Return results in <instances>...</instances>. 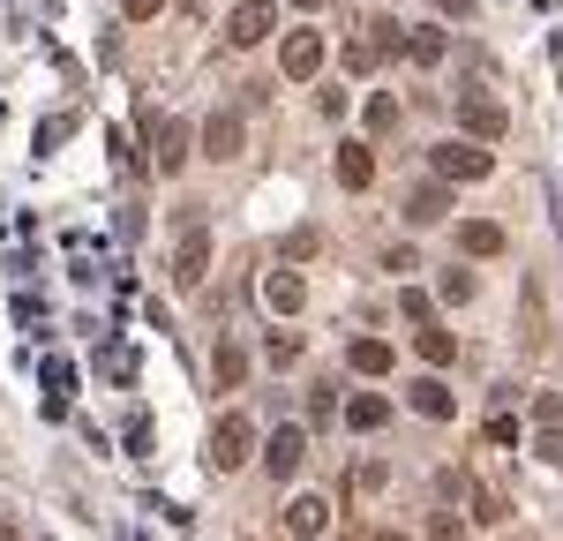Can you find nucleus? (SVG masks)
<instances>
[{
	"instance_id": "20e7f679",
	"label": "nucleus",
	"mask_w": 563,
	"mask_h": 541,
	"mask_svg": "<svg viewBox=\"0 0 563 541\" xmlns=\"http://www.w3.org/2000/svg\"><path fill=\"white\" fill-rule=\"evenodd\" d=\"M488 166H496V158H488L481 143H459V135L435 143V180H443V188H451V180H488Z\"/></svg>"
},
{
	"instance_id": "0eeeda50",
	"label": "nucleus",
	"mask_w": 563,
	"mask_h": 541,
	"mask_svg": "<svg viewBox=\"0 0 563 541\" xmlns=\"http://www.w3.org/2000/svg\"><path fill=\"white\" fill-rule=\"evenodd\" d=\"M406 399H413V413H421V421H451V413H459V399H451V384H443L435 368L406 384Z\"/></svg>"
},
{
	"instance_id": "a878e982",
	"label": "nucleus",
	"mask_w": 563,
	"mask_h": 541,
	"mask_svg": "<svg viewBox=\"0 0 563 541\" xmlns=\"http://www.w3.org/2000/svg\"><path fill=\"white\" fill-rule=\"evenodd\" d=\"M443 301H474V270H443Z\"/></svg>"
},
{
	"instance_id": "72a5a7b5",
	"label": "nucleus",
	"mask_w": 563,
	"mask_h": 541,
	"mask_svg": "<svg viewBox=\"0 0 563 541\" xmlns=\"http://www.w3.org/2000/svg\"><path fill=\"white\" fill-rule=\"evenodd\" d=\"M294 8H323V0H294Z\"/></svg>"
},
{
	"instance_id": "f8f14e48",
	"label": "nucleus",
	"mask_w": 563,
	"mask_h": 541,
	"mask_svg": "<svg viewBox=\"0 0 563 541\" xmlns=\"http://www.w3.org/2000/svg\"><path fill=\"white\" fill-rule=\"evenodd\" d=\"M203 158H218V166L241 158V113H211L203 121Z\"/></svg>"
},
{
	"instance_id": "f257e3e1",
	"label": "nucleus",
	"mask_w": 563,
	"mask_h": 541,
	"mask_svg": "<svg viewBox=\"0 0 563 541\" xmlns=\"http://www.w3.org/2000/svg\"><path fill=\"white\" fill-rule=\"evenodd\" d=\"M203 278H211V233H203L196 211H188V219H180V241H174V286H180V294H196Z\"/></svg>"
},
{
	"instance_id": "c756f323",
	"label": "nucleus",
	"mask_w": 563,
	"mask_h": 541,
	"mask_svg": "<svg viewBox=\"0 0 563 541\" xmlns=\"http://www.w3.org/2000/svg\"><path fill=\"white\" fill-rule=\"evenodd\" d=\"M533 451H541L549 466H563V437H556V429H541V444H533Z\"/></svg>"
},
{
	"instance_id": "c85d7f7f",
	"label": "nucleus",
	"mask_w": 563,
	"mask_h": 541,
	"mask_svg": "<svg viewBox=\"0 0 563 541\" xmlns=\"http://www.w3.org/2000/svg\"><path fill=\"white\" fill-rule=\"evenodd\" d=\"M398 309L413 316V323H429V294H421V286H406V294H398Z\"/></svg>"
},
{
	"instance_id": "5701e85b",
	"label": "nucleus",
	"mask_w": 563,
	"mask_h": 541,
	"mask_svg": "<svg viewBox=\"0 0 563 541\" xmlns=\"http://www.w3.org/2000/svg\"><path fill=\"white\" fill-rule=\"evenodd\" d=\"M263 354H271V368H294V361H301V339H294V331H271Z\"/></svg>"
},
{
	"instance_id": "39448f33",
	"label": "nucleus",
	"mask_w": 563,
	"mask_h": 541,
	"mask_svg": "<svg viewBox=\"0 0 563 541\" xmlns=\"http://www.w3.org/2000/svg\"><path fill=\"white\" fill-rule=\"evenodd\" d=\"M271 23H278L271 0H241V8L225 15V45H263V38H271Z\"/></svg>"
},
{
	"instance_id": "4468645a",
	"label": "nucleus",
	"mask_w": 563,
	"mask_h": 541,
	"mask_svg": "<svg viewBox=\"0 0 563 541\" xmlns=\"http://www.w3.org/2000/svg\"><path fill=\"white\" fill-rule=\"evenodd\" d=\"M346 361H353V376H390V368H398L390 339H353V346H346Z\"/></svg>"
},
{
	"instance_id": "f03ea898",
	"label": "nucleus",
	"mask_w": 563,
	"mask_h": 541,
	"mask_svg": "<svg viewBox=\"0 0 563 541\" xmlns=\"http://www.w3.org/2000/svg\"><path fill=\"white\" fill-rule=\"evenodd\" d=\"M249 451H256V421H249V413H225V421L211 429V466H218V474H233Z\"/></svg>"
},
{
	"instance_id": "6ab92c4d",
	"label": "nucleus",
	"mask_w": 563,
	"mask_h": 541,
	"mask_svg": "<svg viewBox=\"0 0 563 541\" xmlns=\"http://www.w3.org/2000/svg\"><path fill=\"white\" fill-rule=\"evenodd\" d=\"M211 376H218V391H241V376H249V354H241L233 339H218V354H211Z\"/></svg>"
},
{
	"instance_id": "423d86ee",
	"label": "nucleus",
	"mask_w": 563,
	"mask_h": 541,
	"mask_svg": "<svg viewBox=\"0 0 563 541\" xmlns=\"http://www.w3.org/2000/svg\"><path fill=\"white\" fill-rule=\"evenodd\" d=\"M301 459H308V437L294 429V421H286V429H271V444H263V466H271L278 482H294V474H301Z\"/></svg>"
},
{
	"instance_id": "7ed1b4c3",
	"label": "nucleus",
	"mask_w": 563,
	"mask_h": 541,
	"mask_svg": "<svg viewBox=\"0 0 563 541\" xmlns=\"http://www.w3.org/2000/svg\"><path fill=\"white\" fill-rule=\"evenodd\" d=\"M459 129L474 135V143H496V135L511 129V113H504V98H488V90H466V98H459Z\"/></svg>"
},
{
	"instance_id": "2eb2a0df",
	"label": "nucleus",
	"mask_w": 563,
	"mask_h": 541,
	"mask_svg": "<svg viewBox=\"0 0 563 541\" xmlns=\"http://www.w3.org/2000/svg\"><path fill=\"white\" fill-rule=\"evenodd\" d=\"M406 219H413V225L451 219V188H443V180H429V188H413V196H406Z\"/></svg>"
},
{
	"instance_id": "2f4dec72",
	"label": "nucleus",
	"mask_w": 563,
	"mask_h": 541,
	"mask_svg": "<svg viewBox=\"0 0 563 541\" xmlns=\"http://www.w3.org/2000/svg\"><path fill=\"white\" fill-rule=\"evenodd\" d=\"M435 8H443V15H459V23L474 15V0H435Z\"/></svg>"
},
{
	"instance_id": "cd10ccee",
	"label": "nucleus",
	"mask_w": 563,
	"mask_h": 541,
	"mask_svg": "<svg viewBox=\"0 0 563 541\" xmlns=\"http://www.w3.org/2000/svg\"><path fill=\"white\" fill-rule=\"evenodd\" d=\"M308 413H316V421H331V413H339V384H316V399H308Z\"/></svg>"
},
{
	"instance_id": "aec40b11",
	"label": "nucleus",
	"mask_w": 563,
	"mask_h": 541,
	"mask_svg": "<svg viewBox=\"0 0 563 541\" xmlns=\"http://www.w3.org/2000/svg\"><path fill=\"white\" fill-rule=\"evenodd\" d=\"M443 53H451V38H443L435 23H421V31H406V60H421V68H435Z\"/></svg>"
},
{
	"instance_id": "f704fd0d",
	"label": "nucleus",
	"mask_w": 563,
	"mask_h": 541,
	"mask_svg": "<svg viewBox=\"0 0 563 541\" xmlns=\"http://www.w3.org/2000/svg\"><path fill=\"white\" fill-rule=\"evenodd\" d=\"M376 541H406V534H376Z\"/></svg>"
},
{
	"instance_id": "7c9ffc66",
	"label": "nucleus",
	"mask_w": 563,
	"mask_h": 541,
	"mask_svg": "<svg viewBox=\"0 0 563 541\" xmlns=\"http://www.w3.org/2000/svg\"><path fill=\"white\" fill-rule=\"evenodd\" d=\"M121 8H129V23H151V15H158L166 0H121Z\"/></svg>"
},
{
	"instance_id": "dca6fc26",
	"label": "nucleus",
	"mask_w": 563,
	"mask_h": 541,
	"mask_svg": "<svg viewBox=\"0 0 563 541\" xmlns=\"http://www.w3.org/2000/svg\"><path fill=\"white\" fill-rule=\"evenodd\" d=\"M459 249H466V256H504V225L496 219H466L459 225Z\"/></svg>"
},
{
	"instance_id": "b1692460",
	"label": "nucleus",
	"mask_w": 563,
	"mask_h": 541,
	"mask_svg": "<svg viewBox=\"0 0 563 541\" xmlns=\"http://www.w3.org/2000/svg\"><path fill=\"white\" fill-rule=\"evenodd\" d=\"M429 541H466V519H459V511H435V519H429Z\"/></svg>"
},
{
	"instance_id": "1a4fd4ad",
	"label": "nucleus",
	"mask_w": 563,
	"mask_h": 541,
	"mask_svg": "<svg viewBox=\"0 0 563 541\" xmlns=\"http://www.w3.org/2000/svg\"><path fill=\"white\" fill-rule=\"evenodd\" d=\"M151 166L158 174H180L188 166V121H158L151 129Z\"/></svg>"
},
{
	"instance_id": "473e14b6",
	"label": "nucleus",
	"mask_w": 563,
	"mask_h": 541,
	"mask_svg": "<svg viewBox=\"0 0 563 541\" xmlns=\"http://www.w3.org/2000/svg\"><path fill=\"white\" fill-rule=\"evenodd\" d=\"M0 541H23V534H15V527H8V519H0Z\"/></svg>"
},
{
	"instance_id": "6e6552de",
	"label": "nucleus",
	"mask_w": 563,
	"mask_h": 541,
	"mask_svg": "<svg viewBox=\"0 0 563 541\" xmlns=\"http://www.w3.org/2000/svg\"><path fill=\"white\" fill-rule=\"evenodd\" d=\"M278 68H286L294 84H308V76L323 68V38H316V31H294V38L278 45Z\"/></svg>"
},
{
	"instance_id": "4be33fe9",
	"label": "nucleus",
	"mask_w": 563,
	"mask_h": 541,
	"mask_svg": "<svg viewBox=\"0 0 563 541\" xmlns=\"http://www.w3.org/2000/svg\"><path fill=\"white\" fill-rule=\"evenodd\" d=\"M368 129H376V135L398 129V98H390V90H376V98H368Z\"/></svg>"
},
{
	"instance_id": "f3484780",
	"label": "nucleus",
	"mask_w": 563,
	"mask_h": 541,
	"mask_svg": "<svg viewBox=\"0 0 563 541\" xmlns=\"http://www.w3.org/2000/svg\"><path fill=\"white\" fill-rule=\"evenodd\" d=\"M368 180H376L368 143H339V188H368Z\"/></svg>"
},
{
	"instance_id": "9b49d317",
	"label": "nucleus",
	"mask_w": 563,
	"mask_h": 541,
	"mask_svg": "<svg viewBox=\"0 0 563 541\" xmlns=\"http://www.w3.org/2000/svg\"><path fill=\"white\" fill-rule=\"evenodd\" d=\"M323 527H331V504H323V496H294V504H286V534L294 541H316Z\"/></svg>"
},
{
	"instance_id": "bb28decb",
	"label": "nucleus",
	"mask_w": 563,
	"mask_h": 541,
	"mask_svg": "<svg viewBox=\"0 0 563 541\" xmlns=\"http://www.w3.org/2000/svg\"><path fill=\"white\" fill-rule=\"evenodd\" d=\"M533 421L556 429V421H563V391H541V399H533Z\"/></svg>"
},
{
	"instance_id": "393cba45",
	"label": "nucleus",
	"mask_w": 563,
	"mask_h": 541,
	"mask_svg": "<svg viewBox=\"0 0 563 541\" xmlns=\"http://www.w3.org/2000/svg\"><path fill=\"white\" fill-rule=\"evenodd\" d=\"M316 256V225H301V233H286V264H308Z\"/></svg>"
},
{
	"instance_id": "412c9836",
	"label": "nucleus",
	"mask_w": 563,
	"mask_h": 541,
	"mask_svg": "<svg viewBox=\"0 0 563 541\" xmlns=\"http://www.w3.org/2000/svg\"><path fill=\"white\" fill-rule=\"evenodd\" d=\"M346 68H353V76H376V68H384V45H376V38H353L346 45Z\"/></svg>"
},
{
	"instance_id": "ddd939ff",
	"label": "nucleus",
	"mask_w": 563,
	"mask_h": 541,
	"mask_svg": "<svg viewBox=\"0 0 563 541\" xmlns=\"http://www.w3.org/2000/svg\"><path fill=\"white\" fill-rule=\"evenodd\" d=\"M413 354H421V361L435 368V376H443V368L459 361V331H443V323H421V339H413Z\"/></svg>"
},
{
	"instance_id": "9d476101",
	"label": "nucleus",
	"mask_w": 563,
	"mask_h": 541,
	"mask_svg": "<svg viewBox=\"0 0 563 541\" xmlns=\"http://www.w3.org/2000/svg\"><path fill=\"white\" fill-rule=\"evenodd\" d=\"M301 301H308L301 270H286V264H278V270H271V278H263V309H271V316H294V309H301Z\"/></svg>"
},
{
	"instance_id": "a211bd4d",
	"label": "nucleus",
	"mask_w": 563,
	"mask_h": 541,
	"mask_svg": "<svg viewBox=\"0 0 563 541\" xmlns=\"http://www.w3.org/2000/svg\"><path fill=\"white\" fill-rule=\"evenodd\" d=\"M384 421H390L384 391H353V399H346V429H384Z\"/></svg>"
}]
</instances>
